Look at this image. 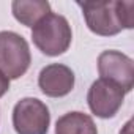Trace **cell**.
I'll use <instances>...</instances> for the list:
<instances>
[{
  "label": "cell",
  "mask_w": 134,
  "mask_h": 134,
  "mask_svg": "<svg viewBox=\"0 0 134 134\" xmlns=\"http://www.w3.org/2000/svg\"><path fill=\"white\" fill-rule=\"evenodd\" d=\"M85 24L90 32L99 36H114L125 29L134 27V3L120 0L79 2Z\"/></svg>",
  "instance_id": "6da1fadb"
},
{
  "label": "cell",
  "mask_w": 134,
  "mask_h": 134,
  "mask_svg": "<svg viewBox=\"0 0 134 134\" xmlns=\"http://www.w3.org/2000/svg\"><path fill=\"white\" fill-rule=\"evenodd\" d=\"M32 40L44 55H62L70 49L73 41L71 25L65 16L51 11L32 27Z\"/></svg>",
  "instance_id": "7a4b0ae2"
},
{
  "label": "cell",
  "mask_w": 134,
  "mask_h": 134,
  "mask_svg": "<svg viewBox=\"0 0 134 134\" xmlns=\"http://www.w3.org/2000/svg\"><path fill=\"white\" fill-rule=\"evenodd\" d=\"M32 63L29 43L16 32H0V71L10 81L19 79Z\"/></svg>",
  "instance_id": "3957f363"
},
{
  "label": "cell",
  "mask_w": 134,
  "mask_h": 134,
  "mask_svg": "<svg viewBox=\"0 0 134 134\" xmlns=\"http://www.w3.org/2000/svg\"><path fill=\"white\" fill-rule=\"evenodd\" d=\"M51 114L38 98H22L13 109V126L18 134H47Z\"/></svg>",
  "instance_id": "277c9868"
},
{
  "label": "cell",
  "mask_w": 134,
  "mask_h": 134,
  "mask_svg": "<svg viewBox=\"0 0 134 134\" xmlns=\"http://www.w3.org/2000/svg\"><path fill=\"white\" fill-rule=\"evenodd\" d=\"M125 95L126 93L120 85L99 77L88 88L87 104L93 115L99 118H112L120 110Z\"/></svg>",
  "instance_id": "5b68a950"
},
{
  "label": "cell",
  "mask_w": 134,
  "mask_h": 134,
  "mask_svg": "<svg viewBox=\"0 0 134 134\" xmlns=\"http://www.w3.org/2000/svg\"><path fill=\"white\" fill-rule=\"evenodd\" d=\"M98 73L101 79L120 85L125 93L134 88V62L120 51H104L99 54Z\"/></svg>",
  "instance_id": "8992f818"
},
{
  "label": "cell",
  "mask_w": 134,
  "mask_h": 134,
  "mask_svg": "<svg viewBox=\"0 0 134 134\" xmlns=\"http://www.w3.org/2000/svg\"><path fill=\"white\" fill-rule=\"evenodd\" d=\"M74 82L76 77L73 70L62 63L46 65L38 76V87L49 98H63L70 95L74 88Z\"/></svg>",
  "instance_id": "52a82bcc"
},
{
  "label": "cell",
  "mask_w": 134,
  "mask_h": 134,
  "mask_svg": "<svg viewBox=\"0 0 134 134\" xmlns=\"http://www.w3.org/2000/svg\"><path fill=\"white\" fill-rule=\"evenodd\" d=\"M11 11L18 22L25 27H33L41 18L51 13V5L46 0H14Z\"/></svg>",
  "instance_id": "ba28073f"
},
{
  "label": "cell",
  "mask_w": 134,
  "mask_h": 134,
  "mask_svg": "<svg viewBox=\"0 0 134 134\" xmlns=\"http://www.w3.org/2000/svg\"><path fill=\"white\" fill-rule=\"evenodd\" d=\"M55 134H98V129L90 115L74 110L57 120Z\"/></svg>",
  "instance_id": "9c48e42d"
},
{
  "label": "cell",
  "mask_w": 134,
  "mask_h": 134,
  "mask_svg": "<svg viewBox=\"0 0 134 134\" xmlns=\"http://www.w3.org/2000/svg\"><path fill=\"white\" fill-rule=\"evenodd\" d=\"M8 90H10V79L0 71V98H2Z\"/></svg>",
  "instance_id": "30bf717a"
},
{
  "label": "cell",
  "mask_w": 134,
  "mask_h": 134,
  "mask_svg": "<svg viewBox=\"0 0 134 134\" xmlns=\"http://www.w3.org/2000/svg\"><path fill=\"white\" fill-rule=\"evenodd\" d=\"M131 123H132V121L129 120V121L125 125V129H123V131H120V134H132V132H131Z\"/></svg>",
  "instance_id": "8fae6325"
}]
</instances>
